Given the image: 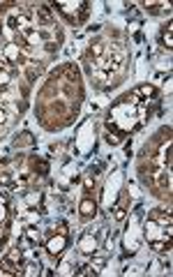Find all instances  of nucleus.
<instances>
[{"mask_svg": "<svg viewBox=\"0 0 173 277\" xmlns=\"http://www.w3.org/2000/svg\"><path fill=\"white\" fill-rule=\"evenodd\" d=\"M145 115V102H139L136 97H125L123 102L109 111V130H115L118 134H127L136 130L139 125L143 123Z\"/></svg>", "mask_w": 173, "mask_h": 277, "instance_id": "obj_1", "label": "nucleus"}, {"mask_svg": "<svg viewBox=\"0 0 173 277\" xmlns=\"http://www.w3.org/2000/svg\"><path fill=\"white\" fill-rule=\"evenodd\" d=\"M53 7L63 16H67V21L74 23V26L88 16V2H63V0H58V2H53Z\"/></svg>", "mask_w": 173, "mask_h": 277, "instance_id": "obj_2", "label": "nucleus"}, {"mask_svg": "<svg viewBox=\"0 0 173 277\" xmlns=\"http://www.w3.org/2000/svg\"><path fill=\"white\" fill-rule=\"evenodd\" d=\"M145 236H148V240L150 243H155V240H171V227H162V224H157L155 220H148V224H145Z\"/></svg>", "mask_w": 173, "mask_h": 277, "instance_id": "obj_3", "label": "nucleus"}, {"mask_svg": "<svg viewBox=\"0 0 173 277\" xmlns=\"http://www.w3.org/2000/svg\"><path fill=\"white\" fill-rule=\"evenodd\" d=\"M2 60H5L7 67H14V65H19V63H23V56H21V49L16 42H10V44L2 47Z\"/></svg>", "mask_w": 173, "mask_h": 277, "instance_id": "obj_4", "label": "nucleus"}, {"mask_svg": "<svg viewBox=\"0 0 173 277\" xmlns=\"http://www.w3.org/2000/svg\"><path fill=\"white\" fill-rule=\"evenodd\" d=\"M67 247V236L65 233H58V236H53V238H48V243H47V249H48V254H60L63 249Z\"/></svg>", "mask_w": 173, "mask_h": 277, "instance_id": "obj_5", "label": "nucleus"}, {"mask_svg": "<svg viewBox=\"0 0 173 277\" xmlns=\"http://www.w3.org/2000/svg\"><path fill=\"white\" fill-rule=\"evenodd\" d=\"M79 249H81L83 254H95L97 252V238L95 236H90V233H86V236L81 238V243H79Z\"/></svg>", "mask_w": 173, "mask_h": 277, "instance_id": "obj_6", "label": "nucleus"}, {"mask_svg": "<svg viewBox=\"0 0 173 277\" xmlns=\"http://www.w3.org/2000/svg\"><path fill=\"white\" fill-rule=\"evenodd\" d=\"M155 95H157V88L155 86H139L132 97H136V99H139V97H145V102H148V97H155Z\"/></svg>", "mask_w": 173, "mask_h": 277, "instance_id": "obj_7", "label": "nucleus"}, {"mask_svg": "<svg viewBox=\"0 0 173 277\" xmlns=\"http://www.w3.org/2000/svg\"><path fill=\"white\" fill-rule=\"evenodd\" d=\"M37 19L42 21L44 26H51V23H53V16H51L48 5H39V7H37Z\"/></svg>", "mask_w": 173, "mask_h": 277, "instance_id": "obj_8", "label": "nucleus"}, {"mask_svg": "<svg viewBox=\"0 0 173 277\" xmlns=\"http://www.w3.org/2000/svg\"><path fill=\"white\" fill-rule=\"evenodd\" d=\"M26 74H28V81H35L42 74V65L39 63H26Z\"/></svg>", "mask_w": 173, "mask_h": 277, "instance_id": "obj_9", "label": "nucleus"}, {"mask_svg": "<svg viewBox=\"0 0 173 277\" xmlns=\"http://www.w3.org/2000/svg\"><path fill=\"white\" fill-rule=\"evenodd\" d=\"M125 208H127V194H125V196H120V201L115 203V208H113V217H115V220H123V217H125Z\"/></svg>", "mask_w": 173, "mask_h": 277, "instance_id": "obj_10", "label": "nucleus"}, {"mask_svg": "<svg viewBox=\"0 0 173 277\" xmlns=\"http://www.w3.org/2000/svg\"><path fill=\"white\" fill-rule=\"evenodd\" d=\"M79 211H81V215H83V217H90V215H95V211H97L95 201H93V199H86L83 203H81V208H79Z\"/></svg>", "mask_w": 173, "mask_h": 277, "instance_id": "obj_11", "label": "nucleus"}, {"mask_svg": "<svg viewBox=\"0 0 173 277\" xmlns=\"http://www.w3.org/2000/svg\"><path fill=\"white\" fill-rule=\"evenodd\" d=\"M10 81H12V72H10V67H0V88L5 90V88L10 86Z\"/></svg>", "mask_w": 173, "mask_h": 277, "instance_id": "obj_12", "label": "nucleus"}, {"mask_svg": "<svg viewBox=\"0 0 173 277\" xmlns=\"http://www.w3.org/2000/svg\"><path fill=\"white\" fill-rule=\"evenodd\" d=\"M171 33H173V23L169 21V26H166V30H164V35H162V39H164V47L171 51L173 49V37H171Z\"/></svg>", "mask_w": 173, "mask_h": 277, "instance_id": "obj_13", "label": "nucleus"}, {"mask_svg": "<svg viewBox=\"0 0 173 277\" xmlns=\"http://www.w3.org/2000/svg\"><path fill=\"white\" fill-rule=\"evenodd\" d=\"M32 166H35V171H37L39 176H47V173H48V162H47V160H35Z\"/></svg>", "mask_w": 173, "mask_h": 277, "instance_id": "obj_14", "label": "nucleus"}, {"mask_svg": "<svg viewBox=\"0 0 173 277\" xmlns=\"http://www.w3.org/2000/svg\"><path fill=\"white\" fill-rule=\"evenodd\" d=\"M26 243L37 245V243H39V231L37 229H28V231H26Z\"/></svg>", "mask_w": 173, "mask_h": 277, "instance_id": "obj_15", "label": "nucleus"}, {"mask_svg": "<svg viewBox=\"0 0 173 277\" xmlns=\"http://www.w3.org/2000/svg\"><path fill=\"white\" fill-rule=\"evenodd\" d=\"M23 199L28 201L30 206H37L39 201H42V194H37V192H30V194H26V196H23Z\"/></svg>", "mask_w": 173, "mask_h": 277, "instance_id": "obj_16", "label": "nucleus"}, {"mask_svg": "<svg viewBox=\"0 0 173 277\" xmlns=\"http://www.w3.org/2000/svg\"><path fill=\"white\" fill-rule=\"evenodd\" d=\"M123 136H125V134L111 132V134H109V136H106V141H109V144H111V146H118V144H120V141H123Z\"/></svg>", "mask_w": 173, "mask_h": 277, "instance_id": "obj_17", "label": "nucleus"}, {"mask_svg": "<svg viewBox=\"0 0 173 277\" xmlns=\"http://www.w3.org/2000/svg\"><path fill=\"white\" fill-rule=\"evenodd\" d=\"M102 266H104V259H102V257H95V259H93V263H90V268H93V273H95V275L102 270Z\"/></svg>", "mask_w": 173, "mask_h": 277, "instance_id": "obj_18", "label": "nucleus"}, {"mask_svg": "<svg viewBox=\"0 0 173 277\" xmlns=\"http://www.w3.org/2000/svg\"><path fill=\"white\" fill-rule=\"evenodd\" d=\"M93 187H95V178H93V176H86V190L90 192Z\"/></svg>", "mask_w": 173, "mask_h": 277, "instance_id": "obj_19", "label": "nucleus"}, {"mask_svg": "<svg viewBox=\"0 0 173 277\" xmlns=\"http://www.w3.org/2000/svg\"><path fill=\"white\" fill-rule=\"evenodd\" d=\"M5 123H7V114H5V109H0V130L5 127Z\"/></svg>", "mask_w": 173, "mask_h": 277, "instance_id": "obj_20", "label": "nucleus"}, {"mask_svg": "<svg viewBox=\"0 0 173 277\" xmlns=\"http://www.w3.org/2000/svg\"><path fill=\"white\" fill-rule=\"evenodd\" d=\"M0 252H2V240H0Z\"/></svg>", "mask_w": 173, "mask_h": 277, "instance_id": "obj_21", "label": "nucleus"}, {"mask_svg": "<svg viewBox=\"0 0 173 277\" xmlns=\"http://www.w3.org/2000/svg\"><path fill=\"white\" fill-rule=\"evenodd\" d=\"M0 56H2V47H0Z\"/></svg>", "mask_w": 173, "mask_h": 277, "instance_id": "obj_22", "label": "nucleus"}]
</instances>
